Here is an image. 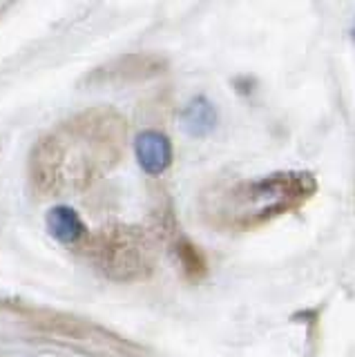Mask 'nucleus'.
<instances>
[{
	"label": "nucleus",
	"instance_id": "obj_1",
	"mask_svg": "<svg viewBox=\"0 0 355 357\" xmlns=\"http://www.w3.org/2000/svg\"><path fill=\"white\" fill-rule=\"evenodd\" d=\"M98 268L119 282L143 279L154 266L152 245L141 232L130 228H114L98 237L94 245Z\"/></svg>",
	"mask_w": 355,
	"mask_h": 357
},
{
	"label": "nucleus",
	"instance_id": "obj_2",
	"mask_svg": "<svg viewBox=\"0 0 355 357\" xmlns=\"http://www.w3.org/2000/svg\"><path fill=\"white\" fill-rule=\"evenodd\" d=\"M304 195L302 178H295L291 174H280L273 178L250 183L243 192H235V199H239L243 206L241 215H269V212L282 208L288 197Z\"/></svg>",
	"mask_w": 355,
	"mask_h": 357
},
{
	"label": "nucleus",
	"instance_id": "obj_3",
	"mask_svg": "<svg viewBox=\"0 0 355 357\" xmlns=\"http://www.w3.org/2000/svg\"><path fill=\"white\" fill-rule=\"evenodd\" d=\"M135 154L141 170L150 176L163 174L172 165V143L157 130H146L135 139Z\"/></svg>",
	"mask_w": 355,
	"mask_h": 357
},
{
	"label": "nucleus",
	"instance_id": "obj_4",
	"mask_svg": "<svg viewBox=\"0 0 355 357\" xmlns=\"http://www.w3.org/2000/svg\"><path fill=\"white\" fill-rule=\"evenodd\" d=\"M45 226L54 239L68 245L79 243L87 234L85 223L79 217V212L70 206H54L45 217Z\"/></svg>",
	"mask_w": 355,
	"mask_h": 357
},
{
	"label": "nucleus",
	"instance_id": "obj_5",
	"mask_svg": "<svg viewBox=\"0 0 355 357\" xmlns=\"http://www.w3.org/2000/svg\"><path fill=\"white\" fill-rule=\"evenodd\" d=\"M179 123L188 137L204 139L217 128V109L206 96H197L183 107Z\"/></svg>",
	"mask_w": 355,
	"mask_h": 357
}]
</instances>
